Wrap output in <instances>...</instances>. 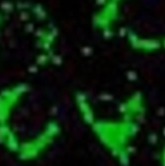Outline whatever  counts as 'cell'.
Returning <instances> with one entry per match:
<instances>
[{"mask_svg": "<svg viewBox=\"0 0 165 166\" xmlns=\"http://www.w3.org/2000/svg\"><path fill=\"white\" fill-rule=\"evenodd\" d=\"M74 104L81 121L110 159L119 166H131L149 115L144 92L109 95L78 90Z\"/></svg>", "mask_w": 165, "mask_h": 166, "instance_id": "1", "label": "cell"}, {"mask_svg": "<svg viewBox=\"0 0 165 166\" xmlns=\"http://www.w3.org/2000/svg\"><path fill=\"white\" fill-rule=\"evenodd\" d=\"M90 18L101 37L139 54H165V0H93Z\"/></svg>", "mask_w": 165, "mask_h": 166, "instance_id": "2", "label": "cell"}, {"mask_svg": "<svg viewBox=\"0 0 165 166\" xmlns=\"http://www.w3.org/2000/svg\"><path fill=\"white\" fill-rule=\"evenodd\" d=\"M154 157L158 166H165V126L158 133L153 143Z\"/></svg>", "mask_w": 165, "mask_h": 166, "instance_id": "3", "label": "cell"}]
</instances>
